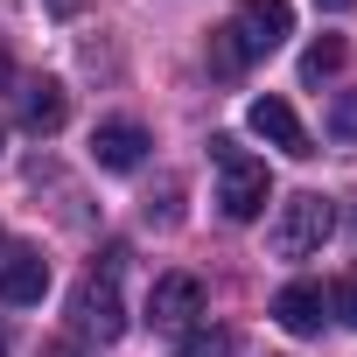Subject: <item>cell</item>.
<instances>
[{
    "instance_id": "13",
    "label": "cell",
    "mask_w": 357,
    "mask_h": 357,
    "mask_svg": "<svg viewBox=\"0 0 357 357\" xmlns=\"http://www.w3.org/2000/svg\"><path fill=\"white\" fill-rule=\"evenodd\" d=\"M336 63H343V43H336V36H322V43H308V56H301V77H308V84H322Z\"/></svg>"
},
{
    "instance_id": "11",
    "label": "cell",
    "mask_w": 357,
    "mask_h": 357,
    "mask_svg": "<svg viewBox=\"0 0 357 357\" xmlns=\"http://www.w3.org/2000/svg\"><path fill=\"white\" fill-rule=\"evenodd\" d=\"M175 357H238V329L225 322H190L175 336Z\"/></svg>"
},
{
    "instance_id": "16",
    "label": "cell",
    "mask_w": 357,
    "mask_h": 357,
    "mask_svg": "<svg viewBox=\"0 0 357 357\" xmlns=\"http://www.w3.org/2000/svg\"><path fill=\"white\" fill-rule=\"evenodd\" d=\"M315 8H322V15H350V8H357V0H315Z\"/></svg>"
},
{
    "instance_id": "9",
    "label": "cell",
    "mask_w": 357,
    "mask_h": 357,
    "mask_svg": "<svg viewBox=\"0 0 357 357\" xmlns=\"http://www.w3.org/2000/svg\"><path fill=\"white\" fill-rule=\"evenodd\" d=\"M147 147H154V140H147L133 119H105V126L91 133V161H98V168H112V175L140 168V161H147Z\"/></svg>"
},
{
    "instance_id": "1",
    "label": "cell",
    "mask_w": 357,
    "mask_h": 357,
    "mask_svg": "<svg viewBox=\"0 0 357 357\" xmlns=\"http://www.w3.org/2000/svg\"><path fill=\"white\" fill-rule=\"evenodd\" d=\"M211 161H218V211H225L231 225H252V218L266 211V197H273L266 161H252L231 133H211Z\"/></svg>"
},
{
    "instance_id": "10",
    "label": "cell",
    "mask_w": 357,
    "mask_h": 357,
    "mask_svg": "<svg viewBox=\"0 0 357 357\" xmlns=\"http://www.w3.org/2000/svg\"><path fill=\"white\" fill-rule=\"evenodd\" d=\"M63 112H70V105H63V84H50V77H43V84H29V91H22V126H29V133H56V126H63Z\"/></svg>"
},
{
    "instance_id": "17",
    "label": "cell",
    "mask_w": 357,
    "mask_h": 357,
    "mask_svg": "<svg viewBox=\"0 0 357 357\" xmlns=\"http://www.w3.org/2000/svg\"><path fill=\"white\" fill-rule=\"evenodd\" d=\"M0 357H8V329H0Z\"/></svg>"
},
{
    "instance_id": "2",
    "label": "cell",
    "mask_w": 357,
    "mask_h": 357,
    "mask_svg": "<svg viewBox=\"0 0 357 357\" xmlns=\"http://www.w3.org/2000/svg\"><path fill=\"white\" fill-rule=\"evenodd\" d=\"M218 36L238 50V63H259V56H273L294 36V8H287V0H238V15Z\"/></svg>"
},
{
    "instance_id": "4",
    "label": "cell",
    "mask_w": 357,
    "mask_h": 357,
    "mask_svg": "<svg viewBox=\"0 0 357 357\" xmlns=\"http://www.w3.org/2000/svg\"><path fill=\"white\" fill-rule=\"evenodd\" d=\"M70 322L91 343H119L126 336V301H119V273H84L70 287Z\"/></svg>"
},
{
    "instance_id": "7",
    "label": "cell",
    "mask_w": 357,
    "mask_h": 357,
    "mask_svg": "<svg viewBox=\"0 0 357 357\" xmlns=\"http://www.w3.org/2000/svg\"><path fill=\"white\" fill-rule=\"evenodd\" d=\"M50 294V259L36 245H8L0 252V301L8 308H36Z\"/></svg>"
},
{
    "instance_id": "6",
    "label": "cell",
    "mask_w": 357,
    "mask_h": 357,
    "mask_svg": "<svg viewBox=\"0 0 357 357\" xmlns=\"http://www.w3.org/2000/svg\"><path fill=\"white\" fill-rule=\"evenodd\" d=\"M197 315H204V280H197V273H161V280H154V294H147V322H154V329H175V336H183Z\"/></svg>"
},
{
    "instance_id": "3",
    "label": "cell",
    "mask_w": 357,
    "mask_h": 357,
    "mask_svg": "<svg viewBox=\"0 0 357 357\" xmlns=\"http://www.w3.org/2000/svg\"><path fill=\"white\" fill-rule=\"evenodd\" d=\"M329 231H336V204H329L322 190H301V197H287L280 218H273V252H280V259H308V252H322Z\"/></svg>"
},
{
    "instance_id": "8",
    "label": "cell",
    "mask_w": 357,
    "mask_h": 357,
    "mask_svg": "<svg viewBox=\"0 0 357 357\" xmlns=\"http://www.w3.org/2000/svg\"><path fill=\"white\" fill-rule=\"evenodd\" d=\"M273 322H280L287 336H322V322H329L322 280H287V287L273 294Z\"/></svg>"
},
{
    "instance_id": "15",
    "label": "cell",
    "mask_w": 357,
    "mask_h": 357,
    "mask_svg": "<svg viewBox=\"0 0 357 357\" xmlns=\"http://www.w3.org/2000/svg\"><path fill=\"white\" fill-rule=\"evenodd\" d=\"M43 357H84L77 343H43Z\"/></svg>"
},
{
    "instance_id": "12",
    "label": "cell",
    "mask_w": 357,
    "mask_h": 357,
    "mask_svg": "<svg viewBox=\"0 0 357 357\" xmlns=\"http://www.w3.org/2000/svg\"><path fill=\"white\" fill-rule=\"evenodd\" d=\"M322 126H329V140H336V147H357V91H336V105H329V119H322Z\"/></svg>"
},
{
    "instance_id": "14",
    "label": "cell",
    "mask_w": 357,
    "mask_h": 357,
    "mask_svg": "<svg viewBox=\"0 0 357 357\" xmlns=\"http://www.w3.org/2000/svg\"><path fill=\"white\" fill-rule=\"evenodd\" d=\"M329 315H336V322H350V329H357V266H350V280H343V287H336V301H329Z\"/></svg>"
},
{
    "instance_id": "5",
    "label": "cell",
    "mask_w": 357,
    "mask_h": 357,
    "mask_svg": "<svg viewBox=\"0 0 357 357\" xmlns=\"http://www.w3.org/2000/svg\"><path fill=\"white\" fill-rule=\"evenodd\" d=\"M245 126L266 140V147H280V154H294V161H308L315 154V140H308V126L294 119V105L280 98V91H266V98H252L245 105Z\"/></svg>"
},
{
    "instance_id": "18",
    "label": "cell",
    "mask_w": 357,
    "mask_h": 357,
    "mask_svg": "<svg viewBox=\"0 0 357 357\" xmlns=\"http://www.w3.org/2000/svg\"><path fill=\"white\" fill-rule=\"evenodd\" d=\"M0 140H8V133H0Z\"/></svg>"
}]
</instances>
